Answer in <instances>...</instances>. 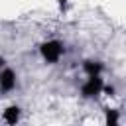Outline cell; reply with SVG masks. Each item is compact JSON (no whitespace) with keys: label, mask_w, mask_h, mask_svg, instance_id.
<instances>
[{"label":"cell","mask_w":126,"mask_h":126,"mask_svg":"<svg viewBox=\"0 0 126 126\" xmlns=\"http://www.w3.org/2000/svg\"><path fill=\"white\" fill-rule=\"evenodd\" d=\"M104 124L106 126H118L120 124V110L118 108H106L104 110Z\"/></svg>","instance_id":"6"},{"label":"cell","mask_w":126,"mask_h":126,"mask_svg":"<svg viewBox=\"0 0 126 126\" xmlns=\"http://www.w3.org/2000/svg\"><path fill=\"white\" fill-rule=\"evenodd\" d=\"M102 89H104V79H102V75H91V77H87V79L83 81L79 93H81V96H83L85 100H94V98H98V96L102 94Z\"/></svg>","instance_id":"2"},{"label":"cell","mask_w":126,"mask_h":126,"mask_svg":"<svg viewBox=\"0 0 126 126\" xmlns=\"http://www.w3.org/2000/svg\"><path fill=\"white\" fill-rule=\"evenodd\" d=\"M37 51H39V57L43 59V63L47 65H57L61 61V57L65 55V43L61 39H45L37 45Z\"/></svg>","instance_id":"1"},{"label":"cell","mask_w":126,"mask_h":126,"mask_svg":"<svg viewBox=\"0 0 126 126\" xmlns=\"http://www.w3.org/2000/svg\"><path fill=\"white\" fill-rule=\"evenodd\" d=\"M18 87V73L12 67H2L0 69V94H10Z\"/></svg>","instance_id":"3"},{"label":"cell","mask_w":126,"mask_h":126,"mask_svg":"<svg viewBox=\"0 0 126 126\" xmlns=\"http://www.w3.org/2000/svg\"><path fill=\"white\" fill-rule=\"evenodd\" d=\"M81 69H83V73L87 77H91V75H102L104 73V63L98 61V59H85L81 63Z\"/></svg>","instance_id":"5"},{"label":"cell","mask_w":126,"mask_h":126,"mask_svg":"<svg viewBox=\"0 0 126 126\" xmlns=\"http://www.w3.org/2000/svg\"><path fill=\"white\" fill-rule=\"evenodd\" d=\"M20 120H22V106L20 104H8L2 110V122L10 124V126H16Z\"/></svg>","instance_id":"4"},{"label":"cell","mask_w":126,"mask_h":126,"mask_svg":"<svg viewBox=\"0 0 126 126\" xmlns=\"http://www.w3.org/2000/svg\"><path fill=\"white\" fill-rule=\"evenodd\" d=\"M2 67H6V59H4V55H0V69Z\"/></svg>","instance_id":"8"},{"label":"cell","mask_w":126,"mask_h":126,"mask_svg":"<svg viewBox=\"0 0 126 126\" xmlns=\"http://www.w3.org/2000/svg\"><path fill=\"white\" fill-rule=\"evenodd\" d=\"M57 2H59V8H61V10L67 8V0H57Z\"/></svg>","instance_id":"7"}]
</instances>
